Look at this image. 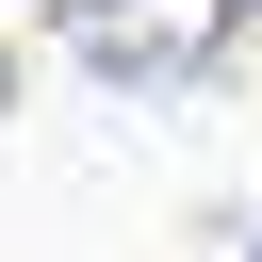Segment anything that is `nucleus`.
I'll use <instances>...</instances> for the list:
<instances>
[{"label":"nucleus","mask_w":262,"mask_h":262,"mask_svg":"<svg viewBox=\"0 0 262 262\" xmlns=\"http://www.w3.org/2000/svg\"><path fill=\"white\" fill-rule=\"evenodd\" d=\"M66 49L98 66V82H196L213 49H229V0H66Z\"/></svg>","instance_id":"f257e3e1"}]
</instances>
